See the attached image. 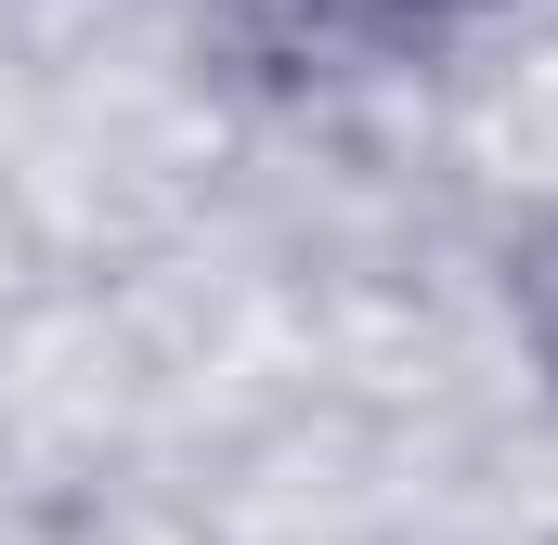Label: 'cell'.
Masks as SVG:
<instances>
[{
  "label": "cell",
  "instance_id": "cell-1",
  "mask_svg": "<svg viewBox=\"0 0 558 545\" xmlns=\"http://www.w3.org/2000/svg\"><path fill=\"white\" fill-rule=\"evenodd\" d=\"M520 299H533V338H546V364H558V247L520 261Z\"/></svg>",
  "mask_w": 558,
  "mask_h": 545
}]
</instances>
